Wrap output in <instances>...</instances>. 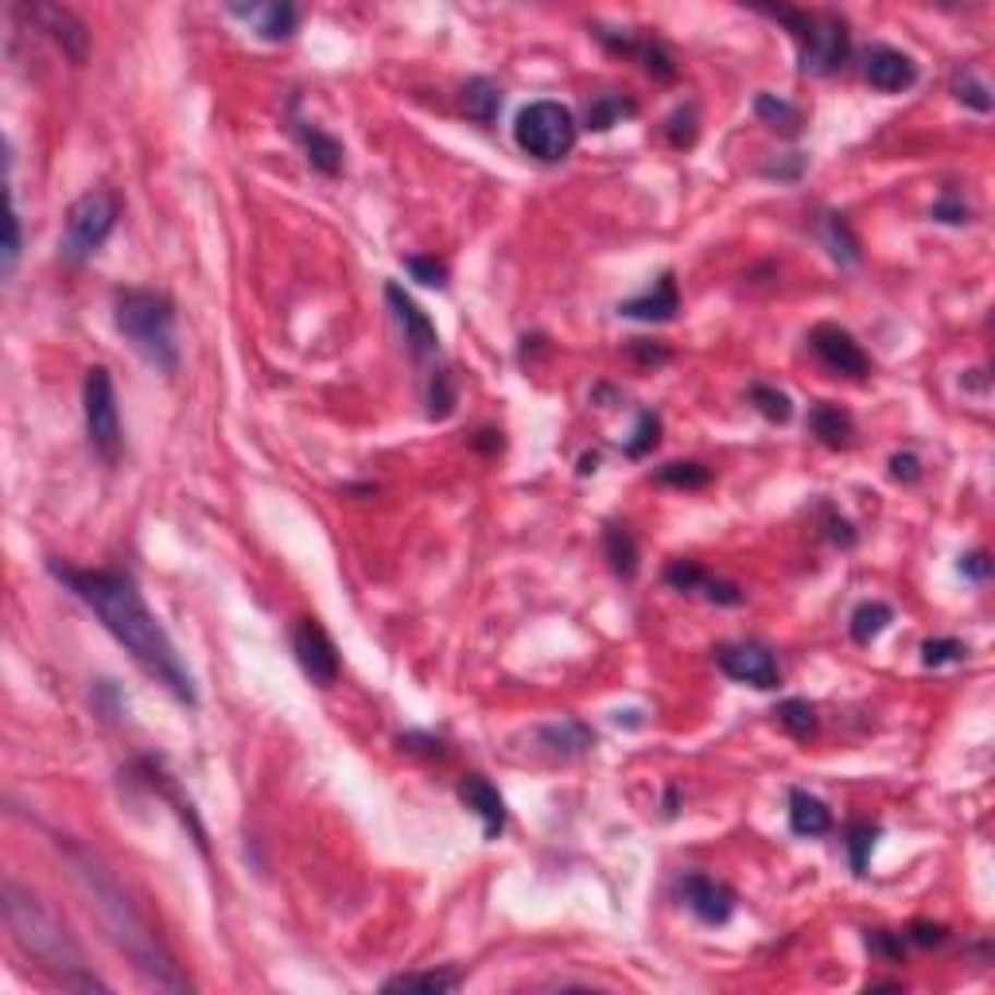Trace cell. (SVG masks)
I'll return each instance as SVG.
<instances>
[{"mask_svg": "<svg viewBox=\"0 0 995 995\" xmlns=\"http://www.w3.org/2000/svg\"><path fill=\"white\" fill-rule=\"evenodd\" d=\"M658 435H661V420L654 417V412H642L638 428H634V440H626V455H631V459H642L646 452L658 447Z\"/></svg>", "mask_w": 995, "mask_h": 995, "instance_id": "obj_40", "label": "cell"}, {"mask_svg": "<svg viewBox=\"0 0 995 995\" xmlns=\"http://www.w3.org/2000/svg\"><path fill=\"white\" fill-rule=\"evenodd\" d=\"M755 113L763 117V121H770L774 129H782L786 136H793L801 129V109L790 106V101H782V98H774V94H758Z\"/></svg>", "mask_w": 995, "mask_h": 995, "instance_id": "obj_32", "label": "cell"}, {"mask_svg": "<svg viewBox=\"0 0 995 995\" xmlns=\"http://www.w3.org/2000/svg\"><path fill=\"white\" fill-rule=\"evenodd\" d=\"M292 654H296V661H300L303 676H311V684L327 688V684L338 681V649H335V642H331V634L323 631L315 619L296 622Z\"/></svg>", "mask_w": 995, "mask_h": 995, "instance_id": "obj_11", "label": "cell"}, {"mask_svg": "<svg viewBox=\"0 0 995 995\" xmlns=\"http://www.w3.org/2000/svg\"><path fill=\"white\" fill-rule=\"evenodd\" d=\"M233 16L249 20L261 39H288L300 27V12L292 4H230Z\"/></svg>", "mask_w": 995, "mask_h": 995, "instance_id": "obj_20", "label": "cell"}, {"mask_svg": "<svg viewBox=\"0 0 995 995\" xmlns=\"http://www.w3.org/2000/svg\"><path fill=\"white\" fill-rule=\"evenodd\" d=\"M890 619H895V611L887 603H860L852 611V638L860 646H871L890 626Z\"/></svg>", "mask_w": 995, "mask_h": 995, "instance_id": "obj_28", "label": "cell"}, {"mask_svg": "<svg viewBox=\"0 0 995 995\" xmlns=\"http://www.w3.org/2000/svg\"><path fill=\"white\" fill-rule=\"evenodd\" d=\"M666 133H669V144H673V148H693V144H696V133H700V121H696V106H681V109H676V113L669 117Z\"/></svg>", "mask_w": 995, "mask_h": 995, "instance_id": "obj_38", "label": "cell"}, {"mask_svg": "<svg viewBox=\"0 0 995 995\" xmlns=\"http://www.w3.org/2000/svg\"><path fill=\"white\" fill-rule=\"evenodd\" d=\"M875 840H879V828L867 825V820H855V825L848 828V860H852L855 875H863V871H867V860H871V848H875Z\"/></svg>", "mask_w": 995, "mask_h": 995, "instance_id": "obj_37", "label": "cell"}, {"mask_svg": "<svg viewBox=\"0 0 995 995\" xmlns=\"http://www.w3.org/2000/svg\"><path fill=\"white\" fill-rule=\"evenodd\" d=\"M681 895H684V907L708 925H723L731 914H735V895H731L723 883L708 879V875H684Z\"/></svg>", "mask_w": 995, "mask_h": 995, "instance_id": "obj_17", "label": "cell"}, {"mask_svg": "<svg viewBox=\"0 0 995 995\" xmlns=\"http://www.w3.org/2000/svg\"><path fill=\"white\" fill-rule=\"evenodd\" d=\"M20 249H24V233H20V206H16V195H12V206H9V238H4V261H0V268H4V280H9V276L16 273Z\"/></svg>", "mask_w": 995, "mask_h": 995, "instance_id": "obj_41", "label": "cell"}, {"mask_svg": "<svg viewBox=\"0 0 995 995\" xmlns=\"http://www.w3.org/2000/svg\"><path fill=\"white\" fill-rule=\"evenodd\" d=\"M4 922H9L20 949L32 960H39V969L55 972L67 987H109L98 976H89L86 952L74 942L67 922L47 907L36 890L20 887L16 879L4 883Z\"/></svg>", "mask_w": 995, "mask_h": 995, "instance_id": "obj_3", "label": "cell"}, {"mask_svg": "<svg viewBox=\"0 0 995 995\" xmlns=\"http://www.w3.org/2000/svg\"><path fill=\"white\" fill-rule=\"evenodd\" d=\"M405 268H409L420 285H428V288H444L447 285V265H444V261H435V257H405Z\"/></svg>", "mask_w": 995, "mask_h": 995, "instance_id": "obj_42", "label": "cell"}, {"mask_svg": "<svg viewBox=\"0 0 995 995\" xmlns=\"http://www.w3.org/2000/svg\"><path fill=\"white\" fill-rule=\"evenodd\" d=\"M412 987H424V992H455L459 976L455 972H400V976L385 980V992H412Z\"/></svg>", "mask_w": 995, "mask_h": 995, "instance_id": "obj_30", "label": "cell"}, {"mask_svg": "<svg viewBox=\"0 0 995 995\" xmlns=\"http://www.w3.org/2000/svg\"><path fill=\"white\" fill-rule=\"evenodd\" d=\"M400 751H420V755H428V758H444L447 755L444 743L432 739V735H400Z\"/></svg>", "mask_w": 995, "mask_h": 995, "instance_id": "obj_47", "label": "cell"}, {"mask_svg": "<svg viewBox=\"0 0 995 995\" xmlns=\"http://www.w3.org/2000/svg\"><path fill=\"white\" fill-rule=\"evenodd\" d=\"M863 74L879 94H902L918 82V62L898 47H871Z\"/></svg>", "mask_w": 995, "mask_h": 995, "instance_id": "obj_16", "label": "cell"}, {"mask_svg": "<svg viewBox=\"0 0 995 995\" xmlns=\"http://www.w3.org/2000/svg\"><path fill=\"white\" fill-rule=\"evenodd\" d=\"M603 549H607V560H611L614 576H622V579L638 576V541H634V534L626 525H607Z\"/></svg>", "mask_w": 995, "mask_h": 995, "instance_id": "obj_25", "label": "cell"}, {"mask_svg": "<svg viewBox=\"0 0 995 995\" xmlns=\"http://www.w3.org/2000/svg\"><path fill=\"white\" fill-rule=\"evenodd\" d=\"M952 94H957V101L976 109V113H992V89H987V82L972 67L952 74Z\"/></svg>", "mask_w": 995, "mask_h": 995, "instance_id": "obj_29", "label": "cell"}, {"mask_svg": "<svg viewBox=\"0 0 995 995\" xmlns=\"http://www.w3.org/2000/svg\"><path fill=\"white\" fill-rule=\"evenodd\" d=\"M808 432L817 435L825 447H848L852 444V435H855V424H852V417L840 409V405L820 400V405L808 409Z\"/></svg>", "mask_w": 995, "mask_h": 995, "instance_id": "obj_22", "label": "cell"}, {"mask_svg": "<svg viewBox=\"0 0 995 995\" xmlns=\"http://www.w3.org/2000/svg\"><path fill=\"white\" fill-rule=\"evenodd\" d=\"M808 347L832 373H844V377H867L871 373L867 350L855 343L852 331L836 327V323H817L808 331Z\"/></svg>", "mask_w": 995, "mask_h": 995, "instance_id": "obj_12", "label": "cell"}, {"mask_svg": "<svg viewBox=\"0 0 995 995\" xmlns=\"http://www.w3.org/2000/svg\"><path fill=\"white\" fill-rule=\"evenodd\" d=\"M67 863H71V875L79 883V890L86 895L89 910L98 914V922L106 925L109 942L117 945L121 957H129L136 972H141L144 984L164 987V992H187L191 980L179 972L171 949L160 942V933L152 930V922L141 914L129 890L117 883V875L82 844H62Z\"/></svg>", "mask_w": 995, "mask_h": 995, "instance_id": "obj_2", "label": "cell"}, {"mask_svg": "<svg viewBox=\"0 0 995 995\" xmlns=\"http://www.w3.org/2000/svg\"><path fill=\"white\" fill-rule=\"evenodd\" d=\"M51 576L59 579L74 599L98 614V622L129 649V658L144 669L156 684H164L179 704L195 708V676L187 669V661L179 658L176 642L168 638V631L160 626V619L152 614V607L144 603L141 587L129 572L117 568H74L62 560H47Z\"/></svg>", "mask_w": 995, "mask_h": 995, "instance_id": "obj_1", "label": "cell"}, {"mask_svg": "<svg viewBox=\"0 0 995 995\" xmlns=\"http://www.w3.org/2000/svg\"><path fill=\"white\" fill-rule=\"evenodd\" d=\"M964 654H969V646L957 638H930L922 646V661L930 669H942V666H957V661H964Z\"/></svg>", "mask_w": 995, "mask_h": 995, "instance_id": "obj_39", "label": "cell"}, {"mask_svg": "<svg viewBox=\"0 0 995 995\" xmlns=\"http://www.w3.org/2000/svg\"><path fill=\"white\" fill-rule=\"evenodd\" d=\"M716 666L739 684H751V688H778L782 681V669L774 649L763 642H728V646L716 649Z\"/></svg>", "mask_w": 995, "mask_h": 995, "instance_id": "obj_10", "label": "cell"}, {"mask_svg": "<svg viewBox=\"0 0 995 995\" xmlns=\"http://www.w3.org/2000/svg\"><path fill=\"white\" fill-rule=\"evenodd\" d=\"M459 798H463V805L482 820V836H487V840H497V836L506 832V801H502L497 786H490L482 774H467V778H463Z\"/></svg>", "mask_w": 995, "mask_h": 995, "instance_id": "obj_18", "label": "cell"}, {"mask_svg": "<svg viewBox=\"0 0 995 995\" xmlns=\"http://www.w3.org/2000/svg\"><path fill=\"white\" fill-rule=\"evenodd\" d=\"M960 572L969 579H976V584H984V579L992 576V560H987L984 552H969V556H960Z\"/></svg>", "mask_w": 995, "mask_h": 995, "instance_id": "obj_48", "label": "cell"}, {"mask_svg": "<svg viewBox=\"0 0 995 995\" xmlns=\"http://www.w3.org/2000/svg\"><path fill=\"white\" fill-rule=\"evenodd\" d=\"M455 412V377L452 370H432L428 377V417L447 420Z\"/></svg>", "mask_w": 995, "mask_h": 995, "instance_id": "obj_33", "label": "cell"}, {"mask_svg": "<svg viewBox=\"0 0 995 995\" xmlns=\"http://www.w3.org/2000/svg\"><path fill=\"white\" fill-rule=\"evenodd\" d=\"M676 311H681V288H676L673 273H666L658 285L646 288V292L634 296V300L619 303V315L642 320V323H669V320H676Z\"/></svg>", "mask_w": 995, "mask_h": 995, "instance_id": "obj_19", "label": "cell"}, {"mask_svg": "<svg viewBox=\"0 0 995 995\" xmlns=\"http://www.w3.org/2000/svg\"><path fill=\"white\" fill-rule=\"evenodd\" d=\"M113 323L121 338L152 370L176 373L179 370V343H176V303L156 288H124L113 300Z\"/></svg>", "mask_w": 995, "mask_h": 995, "instance_id": "obj_4", "label": "cell"}, {"mask_svg": "<svg viewBox=\"0 0 995 995\" xmlns=\"http://www.w3.org/2000/svg\"><path fill=\"white\" fill-rule=\"evenodd\" d=\"M541 739L552 746V751H556L560 758H576V755H584V751H591V743H596L591 728H584L579 720L549 723V728H541Z\"/></svg>", "mask_w": 995, "mask_h": 995, "instance_id": "obj_26", "label": "cell"}, {"mask_svg": "<svg viewBox=\"0 0 995 995\" xmlns=\"http://www.w3.org/2000/svg\"><path fill=\"white\" fill-rule=\"evenodd\" d=\"M514 141L525 156L541 164H560L576 148V117L560 101H529L514 121Z\"/></svg>", "mask_w": 995, "mask_h": 995, "instance_id": "obj_7", "label": "cell"}, {"mask_svg": "<svg viewBox=\"0 0 995 995\" xmlns=\"http://www.w3.org/2000/svg\"><path fill=\"white\" fill-rule=\"evenodd\" d=\"M20 16H27L32 24L59 47L74 67H82L89 55V27L82 24L79 12L62 9V4H47V0H36V4H16Z\"/></svg>", "mask_w": 995, "mask_h": 995, "instance_id": "obj_9", "label": "cell"}, {"mask_svg": "<svg viewBox=\"0 0 995 995\" xmlns=\"http://www.w3.org/2000/svg\"><path fill=\"white\" fill-rule=\"evenodd\" d=\"M296 136H300L303 152H308V164L323 176H338L343 171V144L331 133H323L320 124L296 121Z\"/></svg>", "mask_w": 995, "mask_h": 995, "instance_id": "obj_21", "label": "cell"}, {"mask_svg": "<svg viewBox=\"0 0 995 995\" xmlns=\"http://www.w3.org/2000/svg\"><path fill=\"white\" fill-rule=\"evenodd\" d=\"M634 113H638V106L631 98H622V94H596V98L587 101V129L607 133V129H614V124H622Z\"/></svg>", "mask_w": 995, "mask_h": 995, "instance_id": "obj_27", "label": "cell"}, {"mask_svg": "<svg viewBox=\"0 0 995 995\" xmlns=\"http://www.w3.org/2000/svg\"><path fill=\"white\" fill-rule=\"evenodd\" d=\"M751 405H755L766 420H774V424H786V420L793 417V400L786 397L782 389H774V385H763V382L751 385Z\"/></svg>", "mask_w": 995, "mask_h": 995, "instance_id": "obj_34", "label": "cell"}, {"mask_svg": "<svg viewBox=\"0 0 995 995\" xmlns=\"http://www.w3.org/2000/svg\"><path fill=\"white\" fill-rule=\"evenodd\" d=\"M666 584L676 587V591H688V596H704L708 603H720V607L743 603V587L731 584V579L711 576V572H704L700 564H693V560H676V564H669Z\"/></svg>", "mask_w": 995, "mask_h": 995, "instance_id": "obj_15", "label": "cell"}, {"mask_svg": "<svg viewBox=\"0 0 995 995\" xmlns=\"http://www.w3.org/2000/svg\"><path fill=\"white\" fill-rule=\"evenodd\" d=\"M890 475H895L898 482H918L922 479V459H918L914 452H898L895 459H890Z\"/></svg>", "mask_w": 995, "mask_h": 995, "instance_id": "obj_46", "label": "cell"}, {"mask_svg": "<svg viewBox=\"0 0 995 995\" xmlns=\"http://www.w3.org/2000/svg\"><path fill=\"white\" fill-rule=\"evenodd\" d=\"M385 300H389V308H393V320L400 323V335H405V343H409L412 358L424 362V358L440 355V335H435L432 320L420 311V303L412 300V296L405 292L400 285H385Z\"/></svg>", "mask_w": 995, "mask_h": 995, "instance_id": "obj_13", "label": "cell"}, {"mask_svg": "<svg viewBox=\"0 0 995 995\" xmlns=\"http://www.w3.org/2000/svg\"><path fill=\"white\" fill-rule=\"evenodd\" d=\"M790 828L798 836H825L832 828V808L805 790L790 793Z\"/></svg>", "mask_w": 995, "mask_h": 995, "instance_id": "obj_23", "label": "cell"}, {"mask_svg": "<svg viewBox=\"0 0 995 995\" xmlns=\"http://www.w3.org/2000/svg\"><path fill=\"white\" fill-rule=\"evenodd\" d=\"M774 716H778V723H782L793 739H808L813 731H817V708H813L808 700H798V696L786 700V704H778Z\"/></svg>", "mask_w": 995, "mask_h": 995, "instance_id": "obj_31", "label": "cell"}, {"mask_svg": "<svg viewBox=\"0 0 995 995\" xmlns=\"http://www.w3.org/2000/svg\"><path fill=\"white\" fill-rule=\"evenodd\" d=\"M634 355H638L642 362H666V358H669V350H661V347H646V343H634Z\"/></svg>", "mask_w": 995, "mask_h": 995, "instance_id": "obj_49", "label": "cell"}, {"mask_svg": "<svg viewBox=\"0 0 995 995\" xmlns=\"http://www.w3.org/2000/svg\"><path fill=\"white\" fill-rule=\"evenodd\" d=\"M596 36L603 47H611L614 55H626V59H638L654 79L669 82L676 79V59L661 39L654 36H631V32H614V27H596Z\"/></svg>", "mask_w": 995, "mask_h": 995, "instance_id": "obj_14", "label": "cell"}, {"mask_svg": "<svg viewBox=\"0 0 995 995\" xmlns=\"http://www.w3.org/2000/svg\"><path fill=\"white\" fill-rule=\"evenodd\" d=\"M907 937L918 945V949H937V945H945L949 930H945V925H933V922H914Z\"/></svg>", "mask_w": 995, "mask_h": 995, "instance_id": "obj_45", "label": "cell"}, {"mask_svg": "<svg viewBox=\"0 0 995 995\" xmlns=\"http://www.w3.org/2000/svg\"><path fill=\"white\" fill-rule=\"evenodd\" d=\"M867 949L875 952V957H883V960H890V964H898L902 960V933H887V930H871L867 933Z\"/></svg>", "mask_w": 995, "mask_h": 995, "instance_id": "obj_43", "label": "cell"}, {"mask_svg": "<svg viewBox=\"0 0 995 995\" xmlns=\"http://www.w3.org/2000/svg\"><path fill=\"white\" fill-rule=\"evenodd\" d=\"M825 238H828V249H832L836 261H844V265H855V261H860V241H855V233L848 230V223L840 214H828Z\"/></svg>", "mask_w": 995, "mask_h": 995, "instance_id": "obj_35", "label": "cell"}, {"mask_svg": "<svg viewBox=\"0 0 995 995\" xmlns=\"http://www.w3.org/2000/svg\"><path fill=\"white\" fill-rule=\"evenodd\" d=\"M117 218H121V199L113 191H86L82 199H74L67 211V226H62L59 253L67 265H86L106 238L113 233Z\"/></svg>", "mask_w": 995, "mask_h": 995, "instance_id": "obj_6", "label": "cell"}, {"mask_svg": "<svg viewBox=\"0 0 995 995\" xmlns=\"http://www.w3.org/2000/svg\"><path fill=\"white\" fill-rule=\"evenodd\" d=\"M658 479L666 482V487H681V490H700L711 482V471L704 467V463H666L658 471Z\"/></svg>", "mask_w": 995, "mask_h": 995, "instance_id": "obj_36", "label": "cell"}, {"mask_svg": "<svg viewBox=\"0 0 995 995\" xmlns=\"http://www.w3.org/2000/svg\"><path fill=\"white\" fill-rule=\"evenodd\" d=\"M459 106H463V113L471 117V121L490 124L497 117V109H502V86L490 82V79H471L467 86H463Z\"/></svg>", "mask_w": 995, "mask_h": 995, "instance_id": "obj_24", "label": "cell"}, {"mask_svg": "<svg viewBox=\"0 0 995 995\" xmlns=\"http://www.w3.org/2000/svg\"><path fill=\"white\" fill-rule=\"evenodd\" d=\"M82 405H86V435L89 447L106 463L121 459L124 435H121V412H117V389L106 365H94L82 385Z\"/></svg>", "mask_w": 995, "mask_h": 995, "instance_id": "obj_8", "label": "cell"}, {"mask_svg": "<svg viewBox=\"0 0 995 995\" xmlns=\"http://www.w3.org/2000/svg\"><path fill=\"white\" fill-rule=\"evenodd\" d=\"M766 16L782 20L790 27L793 44H798V59L805 74H836L852 55V36L848 24L836 12H808V9H766Z\"/></svg>", "mask_w": 995, "mask_h": 995, "instance_id": "obj_5", "label": "cell"}, {"mask_svg": "<svg viewBox=\"0 0 995 995\" xmlns=\"http://www.w3.org/2000/svg\"><path fill=\"white\" fill-rule=\"evenodd\" d=\"M933 218H937V223L960 226V223H969V218H972V211H969V206H964V203H960V199L952 195V191H945V195H942V203L933 206Z\"/></svg>", "mask_w": 995, "mask_h": 995, "instance_id": "obj_44", "label": "cell"}]
</instances>
